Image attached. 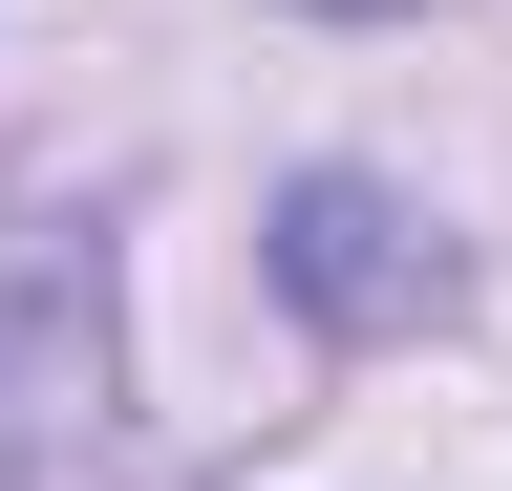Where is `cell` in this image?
Masks as SVG:
<instances>
[{"label": "cell", "instance_id": "1", "mask_svg": "<svg viewBox=\"0 0 512 491\" xmlns=\"http://www.w3.org/2000/svg\"><path fill=\"white\" fill-rule=\"evenodd\" d=\"M278 278H299L342 342H384V321H427V299H448V235L384 193V171H299V193H278Z\"/></svg>", "mask_w": 512, "mask_h": 491}]
</instances>
